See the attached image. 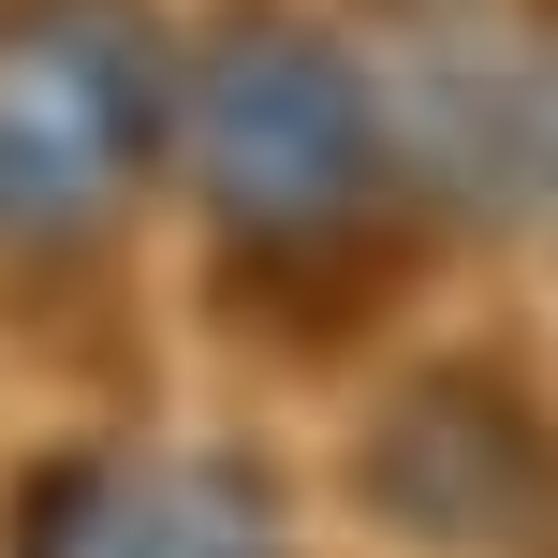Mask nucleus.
<instances>
[{
	"label": "nucleus",
	"instance_id": "1",
	"mask_svg": "<svg viewBox=\"0 0 558 558\" xmlns=\"http://www.w3.org/2000/svg\"><path fill=\"white\" fill-rule=\"evenodd\" d=\"M177 162H192V206L235 235L251 265H324L367 251L397 206V133L367 104V74L308 29H221L177 88Z\"/></svg>",
	"mask_w": 558,
	"mask_h": 558
},
{
	"label": "nucleus",
	"instance_id": "2",
	"mask_svg": "<svg viewBox=\"0 0 558 558\" xmlns=\"http://www.w3.org/2000/svg\"><path fill=\"white\" fill-rule=\"evenodd\" d=\"M162 29L133 0H0V251H88L162 162Z\"/></svg>",
	"mask_w": 558,
	"mask_h": 558
},
{
	"label": "nucleus",
	"instance_id": "4",
	"mask_svg": "<svg viewBox=\"0 0 558 558\" xmlns=\"http://www.w3.org/2000/svg\"><path fill=\"white\" fill-rule=\"evenodd\" d=\"M367 500L441 558H558V426L500 383H412L367 441Z\"/></svg>",
	"mask_w": 558,
	"mask_h": 558
},
{
	"label": "nucleus",
	"instance_id": "5",
	"mask_svg": "<svg viewBox=\"0 0 558 558\" xmlns=\"http://www.w3.org/2000/svg\"><path fill=\"white\" fill-rule=\"evenodd\" d=\"M29 558H279V500L235 456H74L29 500Z\"/></svg>",
	"mask_w": 558,
	"mask_h": 558
},
{
	"label": "nucleus",
	"instance_id": "3",
	"mask_svg": "<svg viewBox=\"0 0 558 558\" xmlns=\"http://www.w3.org/2000/svg\"><path fill=\"white\" fill-rule=\"evenodd\" d=\"M397 147L456 206L558 251V15H441L397 88Z\"/></svg>",
	"mask_w": 558,
	"mask_h": 558
}]
</instances>
